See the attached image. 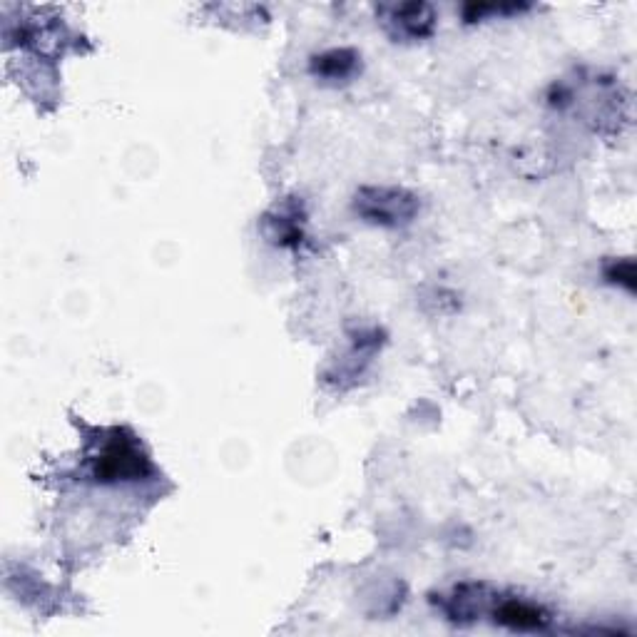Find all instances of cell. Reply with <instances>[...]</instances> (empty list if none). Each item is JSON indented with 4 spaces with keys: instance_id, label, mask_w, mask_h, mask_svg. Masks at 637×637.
Here are the masks:
<instances>
[{
    "instance_id": "obj_1",
    "label": "cell",
    "mask_w": 637,
    "mask_h": 637,
    "mask_svg": "<svg viewBox=\"0 0 637 637\" xmlns=\"http://www.w3.org/2000/svg\"><path fill=\"white\" fill-rule=\"evenodd\" d=\"M416 210H419V202L404 190L371 187V190H361V195L356 197V212L369 222L386 224V227L411 222Z\"/></svg>"
},
{
    "instance_id": "obj_2",
    "label": "cell",
    "mask_w": 637,
    "mask_h": 637,
    "mask_svg": "<svg viewBox=\"0 0 637 637\" xmlns=\"http://www.w3.org/2000/svg\"><path fill=\"white\" fill-rule=\"evenodd\" d=\"M147 471V458L130 436L117 431L95 463L98 481H135Z\"/></svg>"
},
{
    "instance_id": "obj_3",
    "label": "cell",
    "mask_w": 637,
    "mask_h": 637,
    "mask_svg": "<svg viewBox=\"0 0 637 637\" xmlns=\"http://www.w3.org/2000/svg\"><path fill=\"white\" fill-rule=\"evenodd\" d=\"M496 623L506 625L511 630H543L548 625V618L540 608L523 600H503L496 610Z\"/></svg>"
},
{
    "instance_id": "obj_4",
    "label": "cell",
    "mask_w": 637,
    "mask_h": 637,
    "mask_svg": "<svg viewBox=\"0 0 637 637\" xmlns=\"http://www.w3.org/2000/svg\"><path fill=\"white\" fill-rule=\"evenodd\" d=\"M394 23L409 38H424L433 28V13L428 5H399L394 8Z\"/></svg>"
},
{
    "instance_id": "obj_5",
    "label": "cell",
    "mask_w": 637,
    "mask_h": 637,
    "mask_svg": "<svg viewBox=\"0 0 637 637\" xmlns=\"http://www.w3.org/2000/svg\"><path fill=\"white\" fill-rule=\"evenodd\" d=\"M356 65V55L351 53V50H329V53L319 55L317 60H314L312 70L317 75H321V78H346V75L354 70Z\"/></svg>"
}]
</instances>
